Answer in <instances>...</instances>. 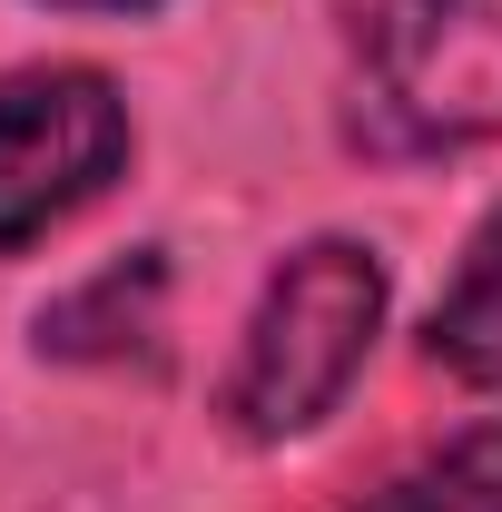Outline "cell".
<instances>
[{
    "label": "cell",
    "mask_w": 502,
    "mask_h": 512,
    "mask_svg": "<svg viewBox=\"0 0 502 512\" xmlns=\"http://www.w3.org/2000/svg\"><path fill=\"white\" fill-rule=\"evenodd\" d=\"M375 335H384V256L365 237H306L266 276L247 335H237V365H227L217 414L247 444L315 434L345 404V384L365 375Z\"/></svg>",
    "instance_id": "cell-1"
},
{
    "label": "cell",
    "mask_w": 502,
    "mask_h": 512,
    "mask_svg": "<svg viewBox=\"0 0 502 512\" xmlns=\"http://www.w3.org/2000/svg\"><path fill=\"white\" fill-rule=\"evenodd\" d=\"M355 99L394 158L502 138V0H365Z\"/></svg>",
    "instance_id": "cell-2"
},
{
    "label": "cell",
    "mask_w": 502,
    "mask_h": 512,
    "mask_svg": "<svg viewBox=\"0 0 502 512\" xmlns=\"http://www.w3.org/2000/svg\"><path fill=\"white\" fill-rule=\"evenodd\" d=\"M128 168V99L79 60L0 79V256L50 237Z\"/></svg>",
    "instance_id": "cell-3"
},
{
    "label": "cell",
    "mask_w": 502,
    "mask_h": 512,
    "mask_svg": "<svg viewBox=\"0 0 502 512\" xmlns=\"http://www.w3.org/2000/svg\"><path fill=\"white\" fill-rule=\"evenodd\" d=\"M424 355L453 384H502V197L483 207V227L463 237V266L424 316Z\"/></svg>",
    "instance_id": "cell-4"
},
{
    "label": "cell",
    "mask_w": 502,
    "mask_h": 512,
    "mask_svg": "<svg viewBox=\"0 0 502 512\" xmlns=\"http://www.w3.org/2000/svg\"><path fill=\"white\" fill-rule=\"evenodd\" d=\"M158 286H168L158 247L119 256L109 276H89L79 296H60V306L40 316V355H119L128 335H148V325H158Z\"/></svg>",
    "instance_id": "cell-5"
},
{
    "label": "cell",
    "mask_w": 502,
    "mask_h": 512,
    "mask_svg": "<svg viewBox=\"0 0 502 512\" xmlns=\"http://www.w3.org/2000/svg\"><path fill=\"white\" fill-rule=\"evenodd\" d=\"M365 512H502V424H473L424 463H404Z\"/></svg>",
    "instance_id": "cell-6"
},
{
    "label": "cell",
    "mask_w": 502,
    "mask_h": 512,
    "mask_svg": "<svg viewBox=\"0 0 502 512\" xmlns=\"http://www.w3.org/2000/svg\"><path fill=\"white\" fill-rule=\"evenodd\" d=\"M50 10H148V0H50Z\"/></svg>",
    "instance_id": "cell-7"
}]
</instances>
